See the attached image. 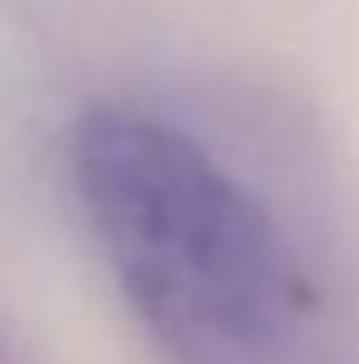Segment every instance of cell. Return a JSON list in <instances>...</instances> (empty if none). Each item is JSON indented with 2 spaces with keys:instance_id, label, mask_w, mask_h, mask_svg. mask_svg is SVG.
I'll return each instance as SVG.
<instances>
[{
  "instance_id": "cell-1",
  "label": "cell",
  "mask_w": 359,
  "mask_h": 364,
  "mask_svg": "<svg viewBox=\"0 0 359 364\" xmlns=\"http://www.w3.org/2000/svg\"><path fill=\"white\" fill-rule=\"evenodd\" d=\"M84 217L168 364H305L310 291L266 207L197 138L99 109L74 133Z\"/></svg>"
}]
</instances>
